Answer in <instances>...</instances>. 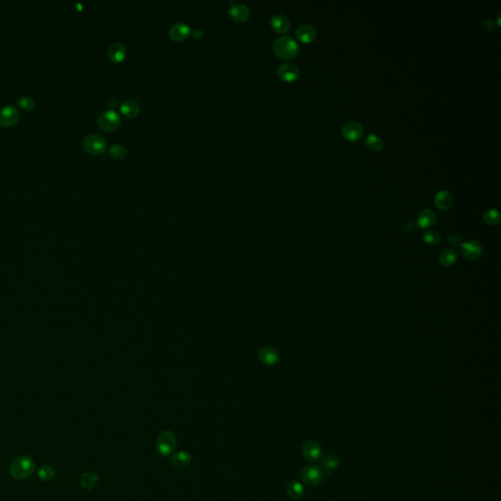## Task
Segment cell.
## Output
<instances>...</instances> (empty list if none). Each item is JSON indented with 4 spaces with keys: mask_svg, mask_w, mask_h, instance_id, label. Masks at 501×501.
<instances>
[{
    "mask_svg": "<svg viewBox=\"0 0 501 501\" xmlns=\"http://www.w3.org/2000/svg\"><path fill=\"white\" fill-rule=\"evenodd\" d=\"M364 129L358 122L350 121L346 123L342 128L343 136L349 141H357L363 135Z\"/></svg>",
    "mask_w": 501,
    "mask_h": 501,
    "instance_id": "obj_7",
    "label": "cell"
},
{
    "mask_svg": "<svg viewBox=\"0 0 501 501\" xmlns=\"http://www.w3.org/2000/svg\"><path fill=\"white\" fill-rule=\"evenodd\" d=\"M436 220V216L435 212L431 209H425L421 211L417 217V224L424 229L430 228L435 224Z\"/></svg>",
    "mask_w": 501,
    "mask_h": 501,
    "instance_id": "obj_17",
    "label": "cell"
},
{
    "mask_svg": "<svg viewBox=\"0 0 501 501\" xmlns=\"http://www.w3.org/2000/svg\"><path fill=\"white\" fill-rule=\"evenodd\" d=\"M273 50L279 58L290 60L298 55L299 45L293 38L284 36L275 40L273 44Z\"/></svg>",
    "mask_w": 501,
    "mask_h": 501,
    "instance_id": "obj_1",
    "label": "cell"
},
{
    "mask_svg": "<svg viewBox=\"0 0 501 501\" xmlns=\"http://www.w3.org/2000/svg\"><path fill=\"white\" fill-rule=\"evenodd\" d=\"M365 145L372 151H375V152H378V151H381L383 146H384V142L382 140L381 137H379L378 135L374 134V133H371L369 134L366 138H365Z\"/></svg>",
    "mask_w": 501,
    "mask_h": 501,
    "instance_id": "obj_26",
    "label": "cell"
},
{
    "mask_svg": "<svg viewBox=\"0 0 501 501\" xmlns=\"http://www.w3.org/2000/svg\"><path fill=\"white\" fill-rule=\"evenodd\" d=\"M483 220L488 225H496L500 222V214L497 210H487L483 214Z\"/></svg>",
    "mask_w": 501,
    "mask_h": 501,
    "instance_id": "obj_27",
    "label": "cell"
},
{
    "mask_svg": "<svg viewBox=\"0 0 501 501\" xmlns=\"http://www.w3.org/2000/svg\"><path fill=\"white\" fill-rule=\"evenodd\" d=\"M323 476H324L323 470H321L320 467H318L317 465H314V464L306 465L305 467L303 468V470L301 472V478H302L304 483H305L308 486L318 485L322 481Z\"/></svg>",
    "mask_w": 501,
    "mask_h": 501,
    "instance_id": "obj_6",
    "label": "cell"
},
{
    "mask_svg": "<svg viewBox=\"0 0 501 501\" xmlns=\"http://www.w3.org/2000/svg\"><path fill=\"white\" fill-rule=\"evenodd\" d=\"M192 461V455L188 451H178L172 455L171 463L177 468H184L188 466Z\"/></svg>",
    "mask_w": 501,
    "mask_h": 501,
    "instance_id": "obj_20",
    "label": "cell"
},
{
    "mask_svg": "<svg viewBox=\"0 0 501 501\" xmlns=\"http://www.w3.org/2000/svg\"><path fill=\"white\" fill-rule=\"evenodd\" d=\"M98 479H99V477L96 473L86 472L81 476L80 483L86 489H92L96 485Z\"/></svg>",
    "mask_w": 501,
    "mask_h": 501,
    "instance_id": "obj_24",
    "label": "cell"
},
{
    "mask_svg": "<svg viewBox=\"0 0 501 501\" xmlns=\"http://www.w3.org/2000/svg\"><path fill=\"white\" fill-rule=\"evenodd\" d=\"M177 445L175 435L171 431L162 432L156 439V449L162 456H170L174 454Z\"/></svg>",
    "mask_w": 501,
    "mask_h": 501,
    "instance_id": "obj_3",
    "label": "cell"
},
{
    "mask_svg": "<svg viewBox=\"0 0 501 501\" xmlns=\"http://www.w3.org/2000/svg\"><path fill=\"white\" fill-rule=\"evenodd\" d=\"M109 154L111 157L117 160H122L127 157L128 150L127 148L122 144H115L109 149Z\"/></svg>",
    "mask_w": 501,
    "mask_h": 501,
    "instance_id": "obj_29",
    "label": "cell"
},
{
    "mask_svg": "<svg viewBox=\"0 0 501 501\" xmlns=\"http://www.w3.org/2000/svg\"><path fill=\"white\" fill-rule=\"evenodd\" d=\"M278 77L287 83L295 82L300 77V69L291 63H283L277 68Z\"/></svg>",
    "mask_w": 501,
    "mask_h": 501,
    "instance_id": "obj_9",
    "label": "cell"
},
{
    "mask_svg": "<svg viewBox=\"0 0 501 501\" xmlns=\"http://www.w3.org/2000/svg\"><path fill=\"white\" fill-rule=\"evenodd\" d=\"M457 258H458V254H457V252L455 250L447 249V250H444V251H442L440 253V255L438 257V260H439V262L442 265L450 266L453 263H455Z\"/></svg>",
    "mask_w": 501,
    "mask_h": 501,
    "instance_id": "obj_25",
    "label": "cell"
},
{
    "mask_svg": "<svg viewBox=\"0 0 501 501\" xmlns=\"http://www.w3.org/2000/svg\"><path fill=\"white\" fill-rule=\"evenodd\" d=\"M260 358L263 363L271 365V364H275L278 361L279 355H278V352L274 349L264 348L260 352Z\"/></svg>",
    "mask_w": 501,
    "mask_h": 501,
    "instance_id": "obj_23",
    "label": "cell"
},
{
    "mask_svg": "<svg viewBox=\"0 0 501 501\" xmlns=\"http://www.w3.org/2000/svg\"><path fill=\"white\" fill-rule=\"evenodd\" d=\"M17 105L24 111H32L36 107V102L31 97H22L17 101Z\"/></svg>",
    "mask_w": 501,
    "mask_h": 501,
    "instance_id": "obj_31",
    "label": "cell"
},
{
    "mask_svg": "<svg viewBox=\"0 0 501 501\" xmlns=\"http://www.w3.org/2000/svg\"><path fill=\"white\" fill-rule=\"evenodd\" d=\"M303 455L308 462H317L321 459L322 448L317 441L312 439L306 440L303 445Z\"/></svg>",
    "mask_w": 501,
    "mask_h": 501,
    "instance_id": "obj_8",
    "label": "cell"
},
{
    "mask_svg": "<svg viewBox=\"0 0 501 501\" xmlns=\"http://www.w3.org/2000/svg\"><path fill=\"white\" fill-rule=\"evenodd\" d=\"M423 238L429 245H436L440 241V235L435 230H428L424 233Z\"/></svg>",
    "mask_w": 501,
    "mask_h": 501,
    "instance_id": "obj_30",
    "label": "cell"
},
{
    "mask_svg": "<svg viewBox=\"0 0 501 501\" xmlns=\"http://www.w3.org/2000/svg\"><path fill=\"white\" fill-rule=\"evenodd\" d=\"M447 242L448 244L451 246V247H458V246H461L462 244V239H461V236L457 233H452L448 236L447 238Z\"/></svg>",
    "mask_w": 501,
    "mask_h": 501,
    "instance_id": "obj_32",
    "label": "cell"
},
{
    "mask_svg": "<svg viewBox=\"0 0 501 501\" xmlns=\"http://www.w3.org/2000/svg\"><path fill=\"white\" fill-rule=\"evenodd\" d=\"M120 110L122 114L127 118H134L140 112L139 104L132 99H128L122 102L120 106Z\"/></svg>",
    "mask_w": 501,
    "mask_h": 501,
    "instance_id": "obj_19",
    "label": "cell"
},
{
    "mask_svg": "<svg viewBox=\"0 0 501 501\" xmlns=\"http://www.w3.org/2000/svg\"><path fill=\"white\" fill-rule=\"evenodd\" d=\"M109 59L114 63H121L127 56V48L121 43H113L107 51Z\"/></svg>",
    "mask_w": 501,
    "mask_h": 501,
    "instance_id": "obj_15",
    "label": "cell"
},
{
    "mask_svg": "<svg viewBox=\"0 0 501 501\" xmlns=\"http://www.w3.org/2000/svg\"><path fill=\"white\" fill-rule=\"evenodd\" d=\"M481 253H482L481 245L475 240L467 241V242L461 244V255L466 260L475 261L480 257Z\"/></svg>",
    "mask_w": 501,
    "mask_h": 501,
    "instance_id": "obj_10",
    "label": "cell"
},
{
    "mask_svg": "<svg viewBox=\"0 0 501 501\" xmlns=\"http://www.w3.org/2000/svg\"><path fill=\"white\" fill-rule=\"evenodd\" d=\"M321 464L323 467V472L326 474H331L339 467L340 459L335 453H329L323 457Z\"/></svg>",
    "mask_w": 501,
    "mask_h": 501,
    "instance_id": "obj_21",
    "label": "cell"
},
{
    "mask_svg": "<svg viewBox=\"0 0 501 501\" xmlns=\"http://www.w3.org/2000/svg\"><path fill=\"white\" fill-rule=\"evenodd\" d=\"M483 28L484 30H486L487 32H490L492 30H494L495 28V25H494V21L491 20V19H486L484 22H483Z\"/></svg>",
    "mask_w": 501,
    "mask_h": 501,
    "instance_id": "obj_33",
    "label": "cell"
},
{
    "mask_svg": "<svg viewBox=\"0 0 501 501\" xmlns=\"http://www.w3.org/2000/svg\"><path fill=\"white\" fill-rule=\"evenodd\" d=\"M97 123L100 129H102L105 131L111 132L117 131L120 128L122 124V119L115 110L110 109L102 112L98 116Z\"/></svg>",
    "mask_w": 501,
    "mask_h": 501,
    "instance_id": "obj_5",
    "label": "cell"
},
{
    "mask_svg": "<svg viewBox=\"0 0 501 501\" xmlns=\"http://www.w3.org/2000/svg\"><path fill=\"white\" fill-rule=\"evenodd\" d=\"M296 37L304 44H309L316 38V29L312 25L304 24L296 31Z\"/></svg>",
    "mask_w": 501,
    "mask_h": 501,
    "instance_id": "obj_14",
    "label": "cell"
},
{
    "mask_svg": "<svg viewBox=\"0 0 501 501\" xmlns=\"http://www.w3.org/2000/svg\"><path fill=\"white\" fill-rule=\"evenodd\" d=\"M38 476L41 479H43L44 481H49V480L53 479V478L55 477V470L49 465H44L40 468V470L38 472Z\"/></svg>",
    "mask_w": 501,
    "mask_h": 501,
    "instance_id": "obj_28",
    "label": "cell"
},
{
    "mask_svg": "<svg viewBox=\"0 0 501 501\" xmlns=\"http://www.w3.org/2000/svg\"><path fill=\"white\" fill-rule=\"evenodd\" d=\"M286 491H287V494L291 498L298 499V498H301L304 495L305 487H304L302 482H300L298 480H292V481H290L287 484Z\"/></svg>",
    "mask_w": 501,
    "mask_h": 501,
    "instance_id": "obj_22",
    "label": "cell"
},
{
    "mask_svg": "<svg viewBox=\"0 0 501 501\" xmlns=\"http://www.w3.org/2000/svg\"><path fill=\"white\" fill-rule=\"evenodd\" d=\"M452 204H453V197L448 191L441 190L438 193H436V195L435 197V205L438 210L446 211L452 206Z\"/></svg>",
    "mask_w": 501,
    "mask_h": 501,
    "instance_id": "obj_18",
    "label": "cell"
},
{
    "mask_svg": "<svg viewBox=\"0 0 501 501\" xmlns=\"http://www.w3.org/2000/svg\"><path fill=\"white\" fill-rule=\"evenodd\" d=\"M190 34H191L190 27L186 23H182V22L174 24L169 31V35H170L171 39L174 42H183L190 36Z\"/></svg>",
    "mask_w": 501,
    "mask_h": 501,
    "instance_id": "obj_12",
    "label": "cell"
},
{
    "mask_svg": "<svg viewBox=\"0 0 501 501\" xmlns=\"http://www.w3.org/2000/svg\"><path fill=\"white\" fill-rule=\"evenodd\" d=\"M36 470V464L34 460L27 456L22 455L17 457L10 465L11 476L16 479H28Z\"/></svg>",
    "mask_w": 501,
    "mask_h": 501,
    "instance_id": "obj_2",
    "label": "cell"
},
{
    "mask_svg": "<svg viewBox=\"0 0 501 501\" xmlns=\"http://www.w3.org/2000/svg\"><path fill=\"white\" fill-rule=\"evenodd\" d=\"M119 104V101L116 97H111L109 100H108V106L111 108V110H115L117 108Z\"/></svg>",
    "mask_w": 501,
    "mask_h": 501,
    "instance_id": "obj_35",
    "label": "cell"
},
{
    "mask_svg": "<svg viewBox=\"0 0 501 501\" xmlns=\"http://www.w3.org/2000/svg\"><path fill=\"white\" fill-rule=\"evenodd\" d=\"M20 118V114L18 110L12 106L8 105L0 109V125L3 127H12L14 126Z\"/></svg>",
    "mask_w": 501,
    "mask_h": 501,
    "instance_id": "obj_11",
    "label": "cell"
},
{
    "mask_svg": "<svg viewBox=\"0 0 501 501\" xmlns=\"http://www.w3.org/2000/svg\"><path fill=\"white\" fill-rule=\"evenodd\" d=\"M270 25L272 29L279 34H286L291 28L288 18L282 14L273 15L270 19Z\"/></svg>",
    "mask_w": 501,
    "mask_h": 501,
    "instance_id": "obj_16",
    "label": "cell"
},
{
    "mask_svg": "<svg viewBox=\"0 0 501 501\" xmlns=\"http://www.w3.org/2000/svg\"><path fill=\"white\" fill-rule=\"evenodd\" d=\"M83 146L85 151L90 155H101L107 148V142L102 135L91 133L84 139Z\"/></svg>",
    "mask_w": 501,
    "mask_h": 501,
    "instance_id": "obj_4",
    "label": "cell"
},
{
    "mask_svg": "<svg viewBox=\"0 0 501 501\" xmlns=\"http://www.w3.org/2000/svg\"><path fill=\"white\" fill-rule=\"evenodd\" d=\"M191 35H192V37L195 40H202L203 37H204V33H203V31L201 29H194L191 32Z\"/></svg>",
    "mask_w": 501,
    "mask_h": 501,
    "instance_id": "obj_34",
    "label": "cell"
},
{
    "mask_svg": "<svg viewBox=\"0 0 501 501\" xmlns=\"http://www.w3.org/2000/svg\"><path fill=\"white\" fill-rule=\"evenodd\" d=\"M228 14L232 20L242 23L249 19L251 13L246 5L242 3H233L228 9Z\"/></svg>",
    "mask_w": 501,
    "mask_h": 501,
    "instance_id": "obj_13",
    "label": "cell"
}]
</instances>
